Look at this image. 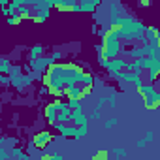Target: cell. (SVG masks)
<instances>
[{
    "instance_id": "cell-1",
    "label": "cell",
    "mask_w": 160,
    "mask_h": 160,
    "mask_svg": "<svg viewBox=\"0 0 160 160\" xmlns=\"http://www.w3.org/2000/svg\"><path fill=\"white\" fill-rule=\"evenodd\" d=\"M85 72L77 64H51L45 72V87L55 94H66V89L73 83H81Z\"/></svg>"
},
{
    "instance_id": "cell-2",
    "label": "cell",
    "mask_w": 160,
    "mask_h": 160,
    "mask_svg": "<svg viewBox=\"0 0 160 160\" xmlns=\"http://www.w3.org/2000/svg\"><path fill=\"white\" fill-rule=\"evenodd\" d=\"M111 30H113L122 42H134V40L143 38V34H145V27H143L139 21L132 19V17H122V19H119L115 25H111Z\"/></svg>"
},
{
    "instance_id": "cell-3",
    "label": "cell",
    "mask_w": 160,
    "mask_h": 160,
    "mask_svg": "<svg viewBox=\"0 0 160 160\" xmlns=\"http://www.w3.org/2000/svg\"><path fill=\"white\" fill-rule=\"evenodd\" d=\"M121 49H122V40L109 28V32H106L102 43L98 45V53L104 55L106 58H115L121 55Z\"/></svg>"
},
{
    "instance_id": "cell-4",
    "label": "cell",
    "mask_w": 160,
    "mask_h": 160,
    "mask_svg": "<svg viewBox=\"0 0 160 160\" xmlns=\"http://www.w3.org/2000/svg\"><path fill=\"white\" fill-rule=\"evenodd\" d=\"M138 92L143 96V100H145V108H149V109H158L160 108V89L156 87V85H139L138 87Z\"/></svg>"
},
{
    "instance_id": "cell-5",
    "label": "cell",
    "mask_w": 160,
    "mask_h": 160,
    "mask_svg": "<svg viewBox=\"0 0 160 160\" xmlns=\"http://www.w3.org/2000/svg\"><path fill=\"white\" fill-rule=\"evenodd\" d=\"M124 66H126V58H122V57H115V58H109V60H108L106 70H109V73H111L113 77H117V75L124 70Z\"/></svg>"
},
{
    "instance_id": "cell-6",
    "label": "cell",
    "mask_w": 160,
    "mask_h": 160,
    "mask_svg": "<svg viewBox=\"0 0 160 160\" xmlns=\"http://www.w3.org/2000/svg\"><path fill=\"white\" fill-rule=\"evenodd\" d=\"M117 79H119V81H126V83H130V85H136V87L143 85V79H141V75H139V73L126 72V70H122V72L117 75Z\"/></svg>"
},
{
    "instance_id": "cell-7",
    "label": "cell",
    "mask_w": 160,
    "mask_h": 160,
    "mask_svg": "<svg viewBox=\"0 0 160 160\" xmlns=\"http://www.w3.org/2000/svg\"><path fill=\"white\" fill-rule=\"evenodd\" d=\"M45 117H47V121H49L51 124H55V122L58 121V108H57V102H53V104H49V106L45 108Z\"/></svg>"
},
{
    "instance_id": "cell-8",
    "label": "cell",
    "mask_w": 160,
    "mask_h": 160,
    "mask_svg": "<svg viewBox=\"0 0 160 160\" xmlns=\"http://www.w3.org/2000/svg\"><path fill=\"white\" fill-rule=\"evenodd\" d=\"M53 60H55V57H40V58H34V62H32V68L34 70H42V68H49L51 64H53Z\"/></svg>"
},
{
    "instance_id": "cell-9",
    "label": "cell",
    "mask_w": 160,
    "mask_h": 160,
    "mask_svg": "<svg viewBox=\"0 0 160 160\" xmlns=\"http://www.w3.org/2000/svg\"><path fill=\"white\" fill-rule=\"evenodd\" d=\"M36 4H40V0H12V4L8 8L12 10V15H13L15 8H19V6H36Z\"/></svg>"
},
{
    "instance_id": "cell-10",
    "label": "cell",
    "mask_w": 160,
    "mask_h": 160,
    "mask_svg": "<svg viewBox=\"0 0 160 160\" xmlns=\"http://www.w3.org/2000/svg\"><path fill=\"white\" fill-rule=\"evenodd\" d=\"M49 139H51V134L49 132H40L36 138H34V145L36 147H45V143H49Z\"/></svg>"
},
{
    "instance_id": "cell-11",
    "label": "cell",
    "mask_w": 160,
    "mask_h": 160,
    "mask_svg": "<svg viewBox=\"0 0 160 160\" xmlns=\"http://www.w3.org/2000/svg\"><path fill=\"white\" fill-rule=\"evenodd\" d=\"M98 4H100V0H81L79 8H81V12H92Z\"/></svg>"
},
{
    "instance_id": "cell-12",
    "label": "cell",
    "mask_w": 160,
    "mask_h": 160,
    "mask_svg": "<svg viewBox=\"0 0 160 160\" xmlns=\"http://www.w3.org/2000/svg\"><path fill=\"white\" fill-rule=\"evenodd\" d=\"M0 72H2V73L12 72V68H10V60H8V58H2V60H0Z\"/></svg>"
},
{
    "instance_id": "cell-13",
    "label": "cell",
    "mask_w": 160,
    "mask_h": 160,
    "mask_svg": "<svg viewBox=\"0 0 160 160\" xmlns=\"http://www.w3.org/2000/svg\"><path fill=\"white\" fill-rule=\"evenodd\" d=\"M42 53H43V47H42V45H36V47H32L30 57H32V58H40V57H42Z\"/></svg>"
},
{
    "instance_id": "cell-14",
    "label": "cell",
    "mask_w": 160,
    "mask_h": 160,
    "mask_svg": "<svg viewBox=\"0 0 160 160\" xmlns=\"http://www.w3.org/2000/svg\"><path fill=\"white\" fill-rule=\"evenodd\" d=\"M83 136H87V124H81V126H77V132H75V139L83 138Z\"/></svg>"
},
{
    "instance_id": "cell-15",
    "label": "cell",
    "mask_w": 160,
    "mask_h": 160,
    "mask_svg": "<svg viewBox=\"0 0 160 160\" xmlns=\"http://www.w3.org/2000/svg\"><path fill=\"white\" fill-rule=\"evenodd\" d=\"M10 156H13V158H21V160H27L28 156L23 152V151H19V149H13L12 152H10Z\"/></svg>"
},
{
    "instance_id": "cell-16",
    "label": "cell",
    "mask_w": 160,
    "mask_h": 160,
    "mask_svg": "<svg viewBox=\"0 0 160 160\" xmlns=\"http://www.w3.org/2000/svg\"><path fill=\"white\" fill-rule=\"evenodd\" d=\"M117 124V119H108L106 121V128H111V126H115Z\"/></svg>"
},
{
    "instance_id": "cell-17",
    "label": "cell",
    "mask_w": 160,
    "mask_h": 160,
    "mask_svg": "<svg viewBox=\"0 0 160 160\" xmlns=\"http://www.w3.org/2000/svg\"><path fill=\"white\" fill-rule=\"evenodd\" d=\"M94 158H108V151H100V152H96Z\"/></svg>"
},
{
    "instance_id": "cell-18",
    "label": "cell",
    "mask_w": 160,
    "mask_h": 160,
    "mask_svg": "<svg viewBox=\"0 0 160 160\" xmlns=\"http://www.w3.org/2000/svg\"><path fill=\"white\" fill-rule=\"evenodd\" d=\"M152 138H154L152 132H147V134H145V141H152Z\"/></svg>"
},
{
    "instance_id": "cell-19",
    "label": "cell",
    "mask_w": 160,
    "mask_h": 160,
    "mask_svg": "<svg viewBox=\"0 0 160 160\" xmlns=\"http://www.w3.org/2000/svg\"><path fill=\"white\" fill-rule=\"evenodd\" d=\"M115 154H119V156H124V154H126V151L119 147V149H115Z\"/></svg>"
},
{
    "instance_id": "cell-20",
    "label": "cell",
    "mask_w": 160,
    "mask_h": 160,
    "mask_svg": "<svg viewBox=\"0 0 160 160\" xmlns=\"http://www.w3.org/2000/svg\"><path fill=\"white\" fill-rule=\"evenodd\" d=\"M0 158H2V160H6V158H8V152H6L4 149H2V151H0Z\"/></svg>"
},
{
    "instance_id": "cell-21",
    "label": "cell",
    "mask_w": 160,
    "mask_h": 160,
    "mask_svg": "<svg viewBox=\"0 0 160 160\" xmlns=\"http://www.w3.org/2000/svg\"><path fill=\"white\" fill-rule=\"evenodd\" d=\"M109 106H111V108L115 106V94H111V96H109Z\"/></svg>"
},
{
    "instance_id": "cell-22",
    "label": "cell",
    "mask_w": 160,
    "mask_h": 160,
    "mask_svg": "<svg viewBox=\"0 0 160 160\" xmlns=\"http://www.w3.org/2000/svg\"><path fill=\"white\" fill-rule=\"evenodd\" d=\"M145 143H147L145 139H139V141H138V147H139V149H143V147H145Z\"/></svg>"
},
{
    "instance_id": "cell-23",
    "label": "cell",
    "mask_w": 160,
    "mask_h": 160,
    "mask_svg": "<svg viewBox=\"0 0 160 160\" xmlns=\"http://www.w3.org/2000/svg\"><path fill=\"white\" fill-rule=\"evenodd\" d=\"M0 2H2V6H8V2H10V0H0Z\"/></svg>"
}]
</instances>
